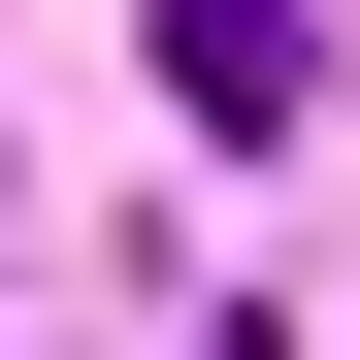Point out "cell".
<instances>
[{
    "label": "cell",
    "mask_w": 360,
    "mask_h": 360,
    "mask_svg": "<svg viewBox=\"0 0 360 360\" xmlns=\"http://www.w3.org/2000/svg\"><path fill=\"white\" fill-rule=\"evenodd\" d=\"M164 98L197 131H295V0H164Z\"/></svg>",
    "instance_id": "6da1fadb"
}]
</instances>
